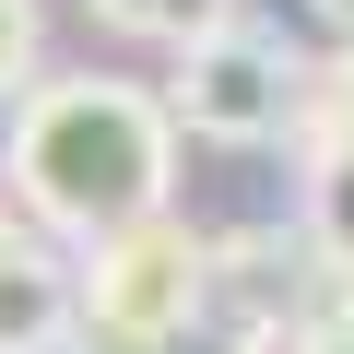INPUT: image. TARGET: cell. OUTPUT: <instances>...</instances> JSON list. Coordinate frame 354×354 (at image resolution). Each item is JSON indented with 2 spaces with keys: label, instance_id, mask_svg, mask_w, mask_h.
I'll return each instance as SVG.
<instances>
[{
  "label": "cell",
  "instance_id": "obj_1",
  "mask_svg": "<svg viewBox=\"0 0 354 354\" xmlns=\"http://www.w3.org/2000/svg\"><path fill=\"white\" fill-rule=\"evenodd\" d=\"M0 189L36 236L106 248L177 201V118L130 71H48L0 130Z\"/></svg>",
  "mask_w": 354,
  "mask_h": 354
},
{
  "label": "cell",
  "instance_id": "obj_2",
  "mask_svg": "<svg viewBox=\"0 0 354 354\" xmlns=\"http://www.w3.org/2000/svg\"><path fill=\"white\" fill-rule=\"evenodd\" d=\"M71 283H83L71 354H165L177 330L213 307V236H201V225H177V213H153V225L83 248Z\"/></svg>",
  "mask_w": 354,
  "mask_h": 354
},
{
  "label": "cell",
  "instance_id": "obj_3",
  "mask_svg": "<svg viewBox=\"0 0 354 354\" xmlns=\"http://www.w3.org/2000/svg\"><path fill=\"white\" fill-rule=\"evenodd\" d=\"M307 48L272 36V24H225L201 36L189 59L165 71V118L177 142H213V153H272V142H307Z\"/></svg>",
  "mask_w": 354,
  "mask_h": 354
},
{
  "label": "cell",
  "instance_id": "obj_4",
  "mask_svg": "<svg viewBox=\"0 0 354 354\" xmlns=\"http://www.w3.org/2000/svg\"><path fill=\"white\" fill-rule=\"evenodd\" d=\"M71 319H83V283L48 236L0 260V354H71Z\"/></svg>",
  "mask_w": 354,
  "mask_h": 354
},
{
  "label": "cell",
  "instance_id": "obj_5",
  "mask_svg": "<svg viewBox=\"0 0 354 354\" xmlns=\"http://www.w3.org/2000/svg\"><path fill=\"white\" fill-rule=\"evenodd\" d=\"M295 248L354 283V142H295Z\"/></svg>",
  "mask_w": 354,
  "mask_h": 354
},
{
  "label": "cell",
  "instance_id": "obj_6",
  "mask_svg": "<svg viewBox=\"0 0 354 354\" xmlns=\"http://www.w3.org/2000/svg\"><path fill=\"white\" fill-rule=\"evenodd\" d=\"M83 12H95L106 36H130V48H177V59H189L201 36L236 24V0H83Z\"/></svg>",
  "mask_w": 354,
  "mask_h": 354
},
{
  "label": "cell",
  "instance_id": "obj_7",
  "mask_svg": "<svg viewBox=\"0 0 354 354\" xmlns=\"http://www.w3.org/2000/svg\"><path fill=\"white\" fill-rule=\"evenodd\" d=\"M48 83V12L36 0H0V106H24Z\"/></svg>",
  "mask_w": 354,
  "mask_h": 354
},
{
  "label": "cell",
  "instance_id": "obj_8",
  "mask_svg": "<svg viewBox=\"0 0 354 354\" xmlns=\"http://www.w3.org/2000/svg\"><path fill=\"white\" fill-rule=\"evenodd\" d=\"M283 354H354V283H342V272L307 283V319L283 330Z\"/></svg>",
  "mask_w": 354,
  "mask_h": 354
},
{
  "label": "cell",
  "instance_id": "obj_9",
  "mask_svg": "<svg viewBox=\"0 0 354 354\" xmlns=\"http://www.w3.org/2000/svg\"><path fill=\"white\" fill-rule=\"evenodd\" d=\"M307 142H354V48H330L307 71Z\"/></svg>",
  "mask_w": 354,
  "mask_h": 354
},
{
  "label": "cell",
  "instance_id": "obj_10",
  "mask_svg": "<svg viewBox=\"0 0 354 354\" xmlns=\"http://www.w3.org/2000/svg\"><path fill=\"white\" fill-rule=\"evenodd\" d=\"M165 354H283V342H272V330H248V319H225V307H201Z\"/></svg>",
  "mask_w": 354,
  "mask_h": 354
},
{
  "label": "cell",
  "instance_id": "obj_11",
  "mask_svg": "<svg viewBox=\"0 0 354 354\" xmlns=\"http://www.w3.org/2000/svg\"><path fill=\"white\" fill-rule=\"evenodd\" d=\"M307 24H330V48H354V0H295Z\"/></svg>",
  "mask_w": 354,
  "mask_h": 354
},
{
  "label": "cell",
  "instance_id": "obj_12",
  "mask_svg": "<svg viewBox=\"0 0 354 354\" xmlns=\"http://www.w3.org/2000/svg\"><path fill=\"white\" fill-rule=\"evenodd\" d=\"M12 248H36V225L12 213V189H0V260H12Z\"/></svg>",
  "mask_w": 354,
  "mask_h": 354
}]
</instances>
